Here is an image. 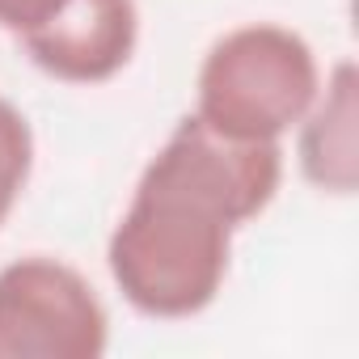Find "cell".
I'll list each match as a JSON object with an SVG mask.
<instances>
[{
    "label": "cell",
    "mask_w": 359,
    "mask_h": 359,
    "mask_svg": "<svg viewBox=\"0 0 359 359\" xmlns=\"http://www.w3.org/2000/svg\"><path fill=\"white\" fill-rule=\"evenodd\" d=\"M283 182V144L233 140L195 110L148 156L106 241L123 300L152 321H187L216 304L237 233L258 220Z\"/></svg>",
    "instance_id": "6da1fadb"
},
{
    "label": "cell",
    "mask_w": 359,
    "mask_h": 359,
    "mask_svg": "<svg viewBox=\"0 0 359 359\" xmlns=\"http://www.w3.org/2000/svg\"><path fill=\"white\" fill-rule=\"evenodd\" d=\"M321 76L304 34L279 22H245L208 47L195 76V114L233 140L283 144L313 106Z\"/></svg>",
    "instance_id": "7a4b0ae2"
},
{
    "label": "cell",
    "mask_w": 359,
    "mask_h": 359,
    "mask_svg": "<svg viewBox=\"0 0 359 359\" xmlns=\"http://www.w3.org/2000/svg\"><path fill=\"white\" fill-rule=\"evenodd\" d=\"M110 313L64 258L26 254L0 266V359H102Z\"/></svg>",
    "instance_id": "3957f363"
},
{
    "label": "cell",
    "mask_w": 359,
    "mask_h": 359,
    "mask_svg": "<svg viewBox=\"0 0 359 359\" xmlns=\"http://www.w3.org/2000/svg\"><path fill=\"white\" fill-rule=\"evenodd\" d=\"M22 47L39 72L64 85H106L114 81L140 47V5L135 0H64Z\"/></svg>",
    "instance_id": "277c9868"
},
{
    "label": "cell",
    "mask_w": 359,
    "mask_h": 359,
    "mask_svg": "<svg viewBox=\"0 0 359 359\" xmlns=\"http://www.w3.org/2000/svg\"><path fill=\"white\" fill-rule=\"evenodd\" d=\"M296 131V169L317 195L351 199L359 191V72L338 60L304 110Z\"/></svg>",
    "instance_id": "5b68a950"
},
{
    "label": "cell",
    "mask_w": 359,
    "mask_h": 359,
    "mask_svg": "<svg viewBox=\"0 0 359 359\" xmlns=\"http://www.w3.org/2000/svg\"><path fill=\"white\" fill-rule=\"evenodd\" d=\"M34 173V131L22 106L0 97V229L13 216L18 199L26 195V182Z\"/></svg>",
    "instance_id": "8992f818"
},
{
    "label": "cell",
    "mask_w": 359,
    "mask_h": 359,
    "mask_svg": "<svg viewBox=\"0 0 359 359\" xmlns=\"http://www.w3.org/2000/svg\"><path fill=\"white\" fill-rule=\"evenodd\" d=\"M64 5V0H0V30H9V34H30L39 30L55 9Z\"/></svg>",
    "instance_id": "52a82bcc"
}]
</instances>
